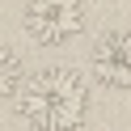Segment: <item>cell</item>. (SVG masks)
Segmentation results:
<instances>
[{"label": "cell", "mask_w": 131, "mask_h": 131, "mask_svg": "<svg viewBox=\"0 0 131 131\" xmlns=\"http://www.w3.org/2000/svg\"><path fill=\"white\" fill-rule=\"evenodd\" d=\"M89 68H93V76L106 89H123L127 93L131 89V30L127 26L106 30L93 42V51H89Z\"/></svg>", "instance_id": "obj_3"}, {"label": "cell", "mask_w": 131, "mask_h": 131, "mask_svg": "<svg viewBox=\"0 0 131 131\" xmlns=\"http://www.w3.org/2000/svg\"><path fill=\"white\" fill-rule=\"evenodd\" d=\"M89 106H93L89 80L63 63H47L30 72L17 89V114L26 131H80Z\"/></svg>", "instance_id": "obj_1"}, {"label": "cell", "mask_w": 131, "mask_h": 131, "mask_svg": "<svg viewBox=\"0 0 131 131\" xmlns=\"http://www.w3.org/2000/svg\"><path fill=\"white\" fill-rule=\"evenodd\" d=\"M21 26L38 47H63L85 30V0H26Z\"/></svg>", "instance_id": "obj_2"}, {"label": "cell", "mask_w": 131, "mask_h": 131, "mask_svg": "<svg viewBox=\"0 0 131 131\" xmlns=\"http://www.w3.org/2000/svg\"><path fill=\"white\" fill-rule=\"evenodd\" d=\"M21 80H26V72H21V55L13 51L9 42H0V102H4V97H17Z\"/></svg>", "instance_id": "obj_4"}]
</instances>
